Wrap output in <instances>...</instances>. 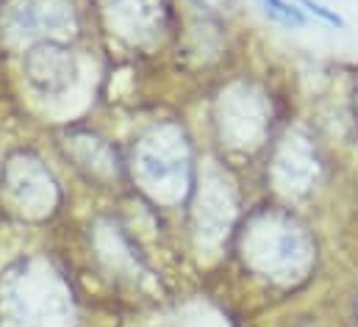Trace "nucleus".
Returning a JSON list of instances; mask_svg holds the SVG:
<instances>
[{"label":"nucleus","instance_id":"nucleus-1","mask_svg":"<svg viewBox=\"0 0 358 327\" xmlns=\"http://www.w3.org/2000/svg\"><path fill=\"white\" fill-rule=\"evenodd\" d=\"M262 6H264V11H267L272 20L283 22V25H297V28L306 25L303 8H297V6H292L286 0H262Z\"/></svg>","mask_w":358,"mask_h":327},{"label":"nucleus","instance_id":"nucleus-2","mask_svg":"<svg viewBox=\"0 0 358 327\" xmlns=\"http://www.w3.org/2000/svg\"><path fill=\"white\" fill-rule=\"evenodd\" d=\"M314 17H320L322 22H328V25H336V28H345L348 22H345V17L342 14H336L334 8H328V6H322V3H317V0H300Z\"/></svg>","mask_w":358,"mask_h":327}]
</instances>
